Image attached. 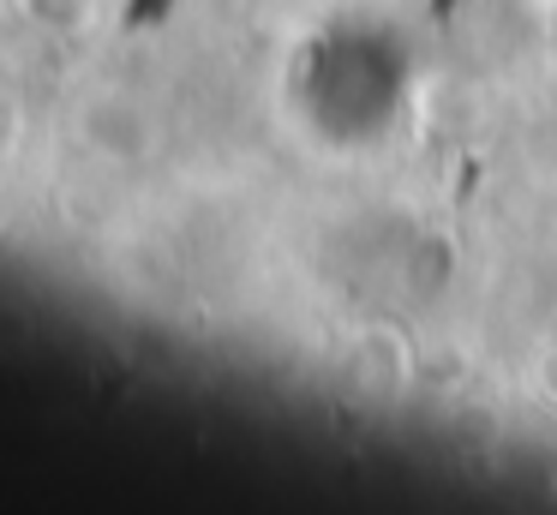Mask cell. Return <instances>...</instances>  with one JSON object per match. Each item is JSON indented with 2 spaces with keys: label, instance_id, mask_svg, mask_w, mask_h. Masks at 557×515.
<instances>
[{
  "label": "cell",
  "instance_id": "6da1fadb",
  "mask_svg": "<svg viewBox=\"0 0 557 515\" xmlns=\"http://www.w3.org/2000/svg\"><path fill=\"white\" fill-rule=\"evenodd\" d=\"M342 378L372 407L401 402L413 390V342L396 323H366V330H354L348 354H342Z\"/></svg>",
  "mask_w": 557,
  "mask_h": 515
},
{
  "label": "cell",
  "instance_id": "7a4b0ae2",
  "mask_svg": "<svg viewBox=\"0 0 557 515\" xmlns=\"http://www.w3.org/2000/svg\"><path fill=\"white\" fill-rule=\"evenodd\" d=\"M533 383H540L545 402H557V342L540 347V359H533Z\"/></svg>",
  "mask_w": 557,
  "mask_h": 515
}]
</instances>
